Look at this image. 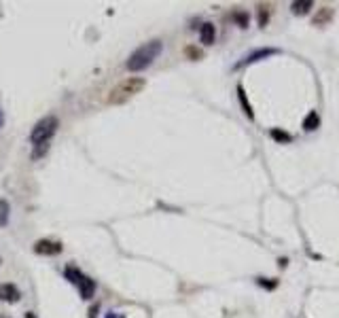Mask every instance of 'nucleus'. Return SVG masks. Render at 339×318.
<instances>
[{"label": "nucleus", "instance_id": "1", "mask_svg": "<svg viewBox=\"0 0 339 318\" xmlns=\"http://www.w3.org/2000/svg\"><path fill=\"white\" fill-rule=\"evenodd\" d=\"M161 49H163V45H161V41H148L144 43L142 47H138L134 53L127 58L125 62V68L130 72H140L144 68H148L155 60H157V55L161 53Z\"/></svg>", "mask_w": 339, "mask_h": 318}, {"label": "nucleus", "instance_id": "2", "mask_svg": "<svg viewBox=\"0 0 339 318\" xmlns=\"http://www.w3.org/2000/svg\"><path fill=\"white\" fill-rule=\"evenodd\" d=\"M144 85H147V81L140 79V76H130V79L121 81L119 85H115L113 89H110L106 102L108 104H125L127 100H132L136 96V93H140Z\"/></svg>", "mask_w": 339, "mask_h": 318}, {"label": "nucleus", "instance_id": "3", "mask_svg": "<svg viewBox=\"0 0 339 318\" xmlns=\"http://www.w3.org/2000/svg\"><path fill=\"white\" fill-rule=\"evenodd\" d=\"M58 125H59V119L55 115H47V117H43V119H38L36 125L32 127V132H30V142L34 144V147L49 144L51 138L55 136V132H58Z\"/></svg>", "mask_w": 339, "mask_h": 318}, {"label": "nucleus", "instance_id": "4", "mask_svg": "<svg viewBox=\"0 0 339 318\" xmlns=\"http://www.w3.org/2000/svg\"><path fill=\"white\" fill-rule=\"evenodd\" d=\"M32 250H34L36 255H43V257H55V255L62 253L64 246H62V242H58V240L43 238V240H36Z\"/></svg>", "mask_w": 339, "mask_h": 318}, {"label": "nucleus", "instance_id": "5", "mask_svg": "<svg viewBox=\"0 0 339 318\" xmlns=\"http://www.w3.org/2000/svg\"><path fill=\"white\" fill-rule=\"evenodd\" d=\"M21 299V293L15 284H0V301H7V303H17Z\"/></svg>", "mask_w": 339, "mask_h": 318}, {"label": "nucleus", "instance_id": "6", "mask_svg": "<svg viewBox=\"0 0 339 318\" xmlns=\"http://www.w3.org/2000/svg\"><path fill=\"white\" fill-rule=\"evenodd\" d=\"M76 287H79V293H81V297L85 301H89L93 295H96V280H91L89 276H83L81 282L76 284Z\"/></svg>", "mask_w": 339, "mask_h": 318}, {"label": "nucleus", "instance_id": "7", "mask_svg": "<svg viewBox=\"0 0 339 318\" xmlns=\"http://www.w3.org/2000/svg\"><path fill=\"white\" fill-rule=\"evenodd\" d=\"M274 53H278L276 49H259V51H254V53L246 55V58H244L240 64H236V68H242V66L252 64V62H257V60H261V58H267V55H274Z\"/></svg>", "mask_w": 339, "mask_h": 318}, {"label": "nucleus", "instance_id": "8", "mask_svg": "<svg viewBox=\"0 0 339 318\" xmlns=\"http://www.w3.org/2000/svg\"><path fill=\"white\" fill-rule=\"evenodd\" d=\"M216 38V30L212 24H204L202 28H199V41H202L204 45H212Z\"/></svg>", "mask_w": 339, "mask_h": 318}, {"label": "nucleus", "instance_id": "9", "mask_svg": "<svg viewBox=\"0 0 339 318\" xmlns=\"http://www.w3.org/2000/svg\"><path fill=\"white\" fill-rule=\"evenodd\" d=\"M64 276H66V280H68V282H72V284H79V282H81V278L85 276V274H83V272L79 270V267L68 265V267H66V270H64Z\"/></svg>", "mask_w": 339, "mask_h": 318}, {"label": "nucleus", "instance_id": "10", "mask_svg": "<svg viewBox=\"0 0 339 318\" xmlns=\"http://www.w3.org/2000/svg\"><path fill=\"white\" fill-rule=\"evenodd\" d=\"M9 216H11V204H9V199L0 197V227H7Z\"/></svg>", "mask_w": 339, "mask_h": 318}, {"label": "nucleus", "instance_id": "11", "mask_svg": "<svg viewBox=\"0 0 339 318\" xmlns=\"http://www.w3.org/2000/svg\"><path fill=\"white\" fill-rule=\"evenodd\" d=\"M318 123H320V117H318V113L316 110H312L308 117H305V121H303V127L308 132H314L316 127H318Z\"/></svg>", "mask_w": 339, "mask_h": 318}, {"label": "nucleus", "instance_id": "12", "mask_svg": "<svg viewBox=\"0 0 339 318\" xmlns=\"http://www.w3.org/2000/svg\"><path fill=\"white\" fill-rule=\"evenodd\" d=\"M310 9H312V2H310V0H301V2H293V11H295V13H297V15H305Z\"/></svg>", "mask_w": 339, "mask_h": 318}, {"label": "nucleus", "instance_id": "13", "mask_svg": "<svg viewBox=\"0 0 339 318\" xmlns=\"http://www.w3.org/2000/svg\"><path fill=\"white\" fill-rule=\"evenodd\" d=\"M331 17H333V11H331V9H322V11H320V15L314 19V24H316V26H320V24H324V21H329Z\"/></svg>", "mask_w": 339, "mask_h": 318}, {"label": "nucleus", "instance_id": "14", "mask_svg": "<svg viewBox=\"0 0 339 318\" xmlns=\"http://www.w3.org/2000/svg\"><path fill=\"white\" fill-rule=\"evenodd\" d=\"M271 138L278 142H291V134L280 132V130H271Z\"/></svg>", "mask_w": 339, "mask_h": 318}, {"label": "nucleus", "instance_id": "15", "mask_svg": "<svg viewBox=\"0 0 339 318\" xmlns=\"http://www.w3.org/2000/svg\"><path fill=\"white\" fill-rule=\"evenodd\" d=\"M47 151H49V144H41V147H34V151H32V159L36 161V159L45 157Z\"/></svg>", "mask_w": 339, "mask_h": 318}, {"label": "nucleus", "instance_id": "16", "mask_svg": "<svg viewBox=\"0 0 339 318\" xmlns=\"http://www.w3.org/2000/svg\"><path fill=\"white\" fill-rule=\"evenodd\" d=\"M237 93H240V100H242V106H244V113H246L250 119H252V108H250V104L246 102V96H244V89L237 87Z\"/></svg>", "mask_w": 339, "mask_h": 318}, {"label": "nucleus", "instance_id": "17", "mask_svg": "<svg viewBox=\"0 0 339 318\" xmlns=\"http://www.w3.org/2000/svg\"><path fill=\"white\" fill-rule=\"evenodd\" d=\"M231 17L236 19V21H237V24H240L242 28H246V26H248V15H246V13H242V11H237V13H233Z\"/></svg>", "mask_w": 339, "mask_h": 318}, {"label": "nucleus", "instance_id": "18", "mask_svg": "<svg viewBox=\"0 0 339 318\" xmlns=\"http://www.w3.org/2000/svg\"><path fill=\"white\" fill-rule=\"evenodd\" d=\"M185 55H187V58H191V60H199V58H202V51H199L197 47H187Z\"/></svg>", "mask_w": 339, "mask_h": 318}, {"label": "nucleus", "instance_id": "19", "mask_svg": "<svg viewBox=\"0 0 339 318\" xmlns=\"http://www.w3.org/2000/svg\"><path fill=\"white\" fill-rule=\"evenodd\" d=\"M265 7H259V24L265 26V21H267V11H263Z\"/></svg>", "mask_w": 339, "mask_h": 318}, {"label": "nucleus", "instance_id": "20", "mask_svg": "<svg viewBox=\"0 0 339 318\" xmlns=\"http://www.w3.org/2000/svg\"><path fill=\"white\" fill-rule=\"evenodd\" d=\"M26 318H36L34 312H26Z\"/></svg>", "mask_w": 339, "mask_h": 318}, {"label": "nucleus", "instance_id": "21", "mask_svg": "<svg viewBox=\"0 0 339 318\" xmlns=\"http://www.w3.org/2000/svg\"><path fill=\"white\" fill-rule=\"evenodd\" d=\"M2 123H4V117H2V110H0V127H2Z\"/></svg>", "mask_w": 339, "mask_h": 318}]
</instances>
